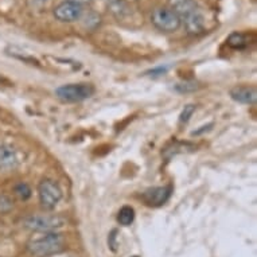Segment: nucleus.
<instances>
[{"mask_svg": "<svg viewBox=\"0 0 257 257\" xmlns=\"http://www.w3.org/2000/svg\"><path fill=\"white\" fill-rule=\"evenodd\" d=\"M63 249V237L57 232L45 233L42 236L33 237L27 242V250L35 257H47L61 252Z\"/></svg>", "mask_w": 257, "mask_h": 257, "instance_id": "f257e3e1", "label": "nucleus"}, {"mask_svg": "<svg viewBox=\"0 0 257 257\" xmlns=\"http://www.w3.org/2000/svg\"><path fill=\"white\" fill-rule=\"evenodd\" d=\"M66 225V219L62 215L55 214H34L23 219V226L33 232L49 233L55 232Z\"/></svg>", "mask_w": 257, "mask_h": 257, "instance_id": "f03ea898", "label": "nucleus"}, {"mask_svg": "<svg viewBox=\"0 0 257 257\" xmlns=\"http://www.w3.org/2000/svg\"><path fill=\"white\" fill-rule=\"evenodd\" d=\"M96 89L92 84L80 82V84L61 85L55 89V96L63 102H81L88 100L94 94Z\"/></svg>", "mask_w": 257, "mask_h": 257, "instance_id": "7ed1b4c3", "label": "nucleus"}, {"mask_svg": "<svg viewBox=\"0 0 257 257\" xmlns=\"http://www.w3.org/2000/svg\"><path fill=\"white\" fill-rule=\"evenodd\" d=\"M38 198L43 209L53 210L62 199V190L54 181L45 178L38 185Z\"/></svg>", "mask_w": 257, "mask_h": 257, "instance_id": "20e7f679", "label": "nucleus"}, {"mask_svg": "<svg viewBox=\"0 0 257 257\" xmlns=\"http://www.w3.org/2000/svg\"><path fill=\"white\" fill-rule=\"evenodd\" d=\"M151 23L155 26V29L163 33H174L178 31L182 26L181 18L170 9L160 7L152 11Z\"/></svg>", "mask_w": 257, "mask_h": 257, "instance_id": "39448f33", "label": "nucleus"}, {"mask_svg": "<svg viewBox=\"0 0 257 257\" xmlns=\"http://www.w3.org/2000/svg\"><path fill=\"white\" fill-rule=\"evenodd\" d=\"M53 14L57 21L63 22V23H72V22L80 21L82 18L84 9L82 6L72 3V2H62L55 7Z\"/></svg>", "mask_w": 257, "mask_h": 257, "instance_id": "423d86ee", "label": "nucleus"}, {"mask_svg": "<svg viewBox=\"0 0 257 257\" xmlns=\"http://www.w3.org/2000/svg\"><path fill=\"white\" fill-rule=\"evenodd\" d=\"M171 186H160V187H151L142 194L143 202L150 207H159L165 205L171 197Z\"/></svg>", "mask_w": 257, "mask_h": 257, "instance_id": "0eeeda50", "label": "nucleus"}, {"mask_svg": "<svg viewBox=\"0 0 257 257\" xmlns=\"http://www.w3.org/2000/svg\"><path fill=\"white\" fill-rule=\"evenodd\" d=\"M230 97L234 101L240 104H246V105H254L257 101V90L254 86L249 85H237L234 88L230 89Z\"/></svg>", "mask_w": 257, "mask_h": 257, "instance_id": "6e6552de", "label": "nucleus"}, {"mask_svg": "<svg viewBox=\"0 0 257 257\" xmlns=\"http://www.w3.org/2000/svg\"><path fill=\"white\" fill-rule=\"evenodd\" d=\"M169 6L170 10L181 18V21L198 11V6L194 0H169Z\"/></svg>", "mask_w": 257, "mask_h": 257, "instance_id": "1a4fd4ad", "label": "nucleus"}, {"mask_svg": "<svg viewBox=\"0 0 257 257\" xmlns=\"http://www.w3.org/2000/svg\"><path fill=\"white\" fill-rule=\"evenodd\" d=\"M19 163L17 151L10 146H0V170H14Z\"/></svg>", "mask_w": 257, "mask_h": 257, "instance_id": "9d476101", "label": "nucleus"}, {"mask_svg": "<svg viewBox=\"0 0 257 257\" xmlns=\"http://www.w3.org/2000/svg\"><path fill=\"white\" fill-rule=\"evenodd\" d=\"M182 21L185 22V29L190 35H199L205 30V18L199 11L191 14Z\"/></svg>", "mask_w": 257, "mask_h": 257, "instance_id": "9b49d317", "label": "nucleus"}, {"mask_svg": "<svg viewBox=\"0 0 257 257\" xmlns=\"http://www.w3.org/2000/svg\"><path fill=\"white\" fill-rule=\"evenodd\" d=\"M109 10L117 19H122L130 14V7L124 0H110Z\"/></svg>", "mask_w": 257, "mask_h": 257, "instance_id": "f8f14e48", "label": "nucleus"}, {"mask_svg": "<svg viewBox=\"0 0 257 257\" xmlns=\"http://www.w3.org/2000/svg\"><path fill=\"white\" fill-rule=\"evenodd\" d=\"M135 219V210L131 206H122L117 214V222L122 226H130Z\"/></svg>", "mask_w": 257, "mask_h": 257, "instance_id": "ddd939ff", "label": "nucleus"}, {"mask_svg": "<svg viewBox=\"0 0 257 257\" xmlns=\"http://www.w3.org/2000/svg\"><path fill=\"white\" fill-rule=\"evenodd\" d=\"M226 42H228L229 46L232 47V49H234V50H242V49H245L246 45H248L245 35L241 34V33H237V31L229 35L228 39H226Z\"/></svg>", "mask_w": 257, "mask_h": 257, "instance_id": "4468645a", "label": "nucleus"}, {"mask_svg": "<svg viewBox=\"0 0 257 257\" xmlns=\"http://www.w3.org/2000/svg\"><path fill=\"white\" fill-rule=\"evenodd\" d=\"M15 193L23 201H27L31 197V189L27 183H19V185L15 186Z\"/></svg>", "mask_w": 257, "mask_h": 257, "instance_id": "2eb2a0df", "label": "nucleus"}, {"mask_svg": "<svg viewBox=\"0 0 257 257\" xmlns=\"http://www.w3.org/2000/svg\"><path fill=\"white\" fill-rule=\"evenodd\" d=\"M197 89H198V85L195 82H183V84H178L175 86V90L179 93L193 92V90H197Z\"/></svg>", "mask_w": 257, "mask_h": 257, "instance_id": "dca6fc26", "label": "nucleus"}, {"mask_svg": "<svg viewBox=\"0 0 257 257\" xmlns=\"http://www.w3.org/2000/svg\"><path fill=\"white\" fill-rule=\"evenodd\" d=\"M195 112V105H186L182 110L181 116H179V121L181 122H187L190 120V117L193 116V113Z\"/></svg>", "mask_w": 257, "mask_h": 257, "instance_id": "f3484780", "label": "nucleus"}, {"mask_svg": "<svg viewBox=\"0 0 257 257\" xmlns=\"http://www.w3.org/2000/svg\"><path fill=\"white\" fill-rule=\"evenodd\" d=\"M170 66L169 65H165V66H158V68H154L151 70H148L144 74L146 76H151V77H159V76H165L166 73L169 72Z\"/></svg>", "mask_w": 257, "mask_h": 257, "instance_id": "a211bd4d", "label": "nucleus"}, {"mask_svg": "<svg viewBox=\"0 0 257 257\" xmlns=\"http://www.w3.org/2000/svg\"><path fill=\"white\" fill-rule=\"evenodd\" d=\"M116 233H117V230H112V233L109 234V238H108V242H109V246L112 248V250H116Z\"/></svg>", "mask_w": 257, "mask_h": 257, "instance_id": "6ab92c4d", "label": "nucleus"}, {"mask_svg": "<svg viewBox=\"0 0 257 257\" xmlns=\"http://www.w3.org/2000/svg\"><path fill=\"white\" fill-rule=\"evenodd\" d=\"M33 7H42V6H46V3L49 0H29Z\"/></svg>", "mask_w": 257, "mask_h": 257, "instance_id": "aec40b11", "label": "nucleus"}, {"mask_svg": "<svg viewBox=\"0 0 257 257\" xmlns=\"http://www.w3.org/2000/svg\"><path fill=\"white\" fill-rule=\"evenodd\" d=\"M65 2H72V3H76V5H84V3H89L92 0H65Z\"/></svg>", "mask_w": 257, "mask_h": 257, "instance_id": "412c9836", "label": "nucleus"}]
</instances>
